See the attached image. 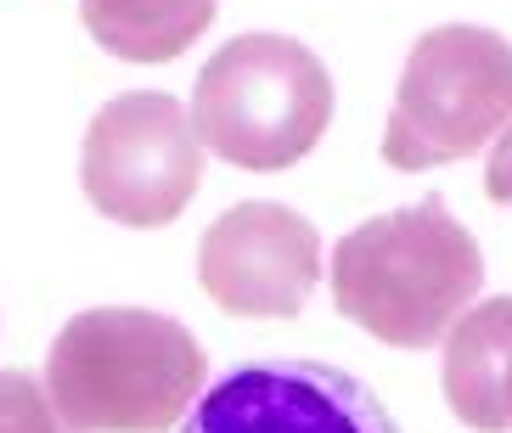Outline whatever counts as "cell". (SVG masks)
Listing matches in <instances>:
<instances>
[{"instance_id":"cell-4","label":"cell","mask_w":512,"mask_h":433,"mask_svg":"<svg viewBox=\"0 0 512 433\" xmlns=\"http://www.w3.org/2000/svg\"><path fill=\"white\" fill-rule=\"evenodd\" d=\"M512 124V40L445 23L411 45L383 124V164L400 175L456 164Z\"/></svg>"},{"instance_id":"cell-7","label":"cell","mask_w":512,"mask_h":433,"mask_svg":"<svg viewBox=\"0 0 512 433\" xmlns=\"http://www.w3.org/2000/svg\"><path fill=\"white\" fill-rule=\"evenodd\" d=\"M197 282L226 315L293 321L321 282V237L287 203H237L197 242Z\"/></svg>"},{"instance_id":"cell-8","label":"cell","mask_w":512,"mask_h":433,"mask_svg":"<svg viewBox=\"0 0 512 433\" xmlns=\"http://www.w3.org/2000/svg\"><path fill=\"white\" fill-rule=\"evenodd\" d=\"M445 344V405L467 428L479 433H507V360H512V293L501 299L467 304L451 321Z\"/></svg>"},{"instance_id":"cell-10","label":"cell","mask_w":512,"mask_h":433,"mask_svg":"<svg viewBox=\"0 0 512 433\" xmlns=\"http://www.w3.org/2000/svg\"><path fill=\"white\" fill-rule=\"evenodd\" d=\"M0 433H74L34 372H0Z\"/></svg>"},{"instance_id":"cell-2","label":"cell","mask_w":512,"mask_h":433,"mask_svg":"<svg viewBox=\"0 0 512 433\" xmlns=\"http://www.w3.org/2000/svg\"><path fill=\"white\" fill-rule=\"evenodd\" d=\"M209 355L175 315L79 310L46 355V394L74 433H169L192 411Z\"/></svg>"},{"instance_id":"cell-3","label":"cell","mask_w":512,"mask_h":433,"mask_svg":"<svg viewBox=\"0 0 512 433\" xmlns=\"http://www.w3.org/2000/svg\"><path fill=\"white\" fill-rule=\"evenodd\" d=\"M186 113L220 164L276 175L304 164L327 135L332 74L293 34H237L203 62Z\"/></svg>"},{"instance_id":"cell-9","label":"cell","mask_w":512,"mask_h":433,"mask_svg":"<svg viewBox=\"0 0 512 433\" xmlns=\"http://www.w3.org/2000/svg\"><path fill=\"white\" fill-rule=\"evenodd\" d=\"M220 0H79L91 40L119 62H175L214 23Z\"/></svg>"},{"instance_id":"cell-11","label":"cell","mask_w":512,"mask_h":433,"mask_svg":"<svg viewBox=\"0 0 512 433\" xmlns=\"http://www.w3.org/2000/svg\"><path fill=\"white\" fill-rule=\"evenodd\" d=\"M484 192L496 197L501 209H512V124L496 135V147H490V164H484Z\"/></svg>"},{"instance_id":"cell-5","label":"cell","mask_w":512,"mask_h":433,"mask_svg":"<svg viewBox=\"0 0 512 433\" xmlns=\"http://www.w3.org/2000/svg\"><path fill=\"white\" fill-rule=\"evenodd\" d=\"M79 186L91 209L130 231L175 225L203 186V141L192 130V113L164 90L113 96L85 130Z\"/></svg>"},{"instance_id":"cell-6","label":"cell","mask_w":512,"mask_h":433,"mask_svg":"<svg viewBox=\"0 0 512 433\" xmlns=\"http://www.w3.org/2000/svg\"><path fill=\"white\" fill-rule=\"evenodd\" d=\"M181 433H400L361 377L327 360H248L192 400Z\"/></svg>"},{"instance_id":"cell-1","label":"cell","mask_w":512,"mask_h":433,"mask_svg":"<svg viewBox=\"0 0 512 433\" xmlns=\"http://www.w3.org/2000/svg\"><path fill=\"white\" fill-rule=\"evenodd\" d=\"M479 287L484 254L473 231L445 209V197L372 214L332 248L338 315L394 349L439 344L456 315L479 299Z\"/></svg>"},{"instance_id":"cell-12","label":"cell","mask_w":512,"mask_h":433,"mask_svg":"<svg viewBox=\"0 0 512 433\" xmlns=\"http://www.w3.org/2000/svg\"><path fill=\"white\" fill-rule=\"evenodd\" d=\"M507 428H512V360H507Z\"/></svg>"}]
</instances>
